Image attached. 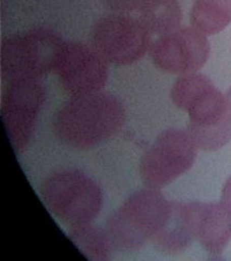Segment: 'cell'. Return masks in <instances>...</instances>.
Here are the masks:
<instances>
[{"label":"cell","mask_w":231,"mask_h":261,"mask_svg":"<svg viewBox=\"0 0 231 261\" xmlns=\"http://www.w3.org/2000/svg\"><path fill=\"white\" fill-rule=\"evenodd\" d=\"M126 120V110L117 96L99 92L71 97L54 113L52 127L64 145L90 149L117 135Z\"/></svg>","instance_id":"1"},{"label":"cell","mask_w":231,"mask_h":261,"mask_svg":"<svg viewBox=\"0 0 231 261\" xmlns=\"http://www.w3.org/2000/svg\"><path fill=\"white\" fill-rule=\"evenodd\" d=\"M64 40L47 27H36L7 36L0 44V75L8 83L22 79L41 80L55 71Z\"/></svg>","instance_id":"2"},{"label":"cell","mask_w":231,"mask_h":261,"mask_svg":"<svg viewBox=\"0 0 231 261\" xmlns=\"http://www.w3.org/2000/svg\"><path fill=\"white\" fill-rule=\"evenodd\" d=\"M40 196L49 211L70 227L92 223L103 206L100 186L77 169L59 170L48 176Z\"/></svg>","instance_id":"3"},{"label":"cell","mask_w":231,"mask_h":261,"mask_svg":"<svg viewBox=\"0 0 231 261\" xmlns=\"http://www.w3.org/2000/svg\"><path fill=\"white\" fill-rule=\"evenodd\" d=\"M169 205L160 190L147 187L131 194L106 222L105 230L114 247L124 251L141 249L159 231Z\"/></svg>","instance_id":"4"},{"label":"cell","mask_w":231,"mask_h":261,"mask_svg":"<svg viewBox=\"0 0 231 261\" xmlns=\"http://www.w3.org/2000/svg\"><path fill=\"white\" fill-rule=\"evenodd\" d=\"M196 154L197 147L187 129H165L140 160V177L147 187L162 190L191 169Z\"/></svg>","instance_id":"5"},{"label":"cell","mask_w":231,"mask_h":261,"mask_svg":"<svg viewBox=\"0 0 231 261\" xmlns=\"http://www.w3.org/2000/svg\"><path fill=\"white\" fill-rule=\"evenodd\" d=\"M46 89L40 80L22 79L8 83L2 97L0 113L13 151L22 153L34 135L44 107Z\"/></svg>","instance_id":"6"},{"label":"cell","mask_w":231,"mask_h":261,"mask_svg":"<svg viewBox=\"0 0 231 261\" xmlns=\"http://www.w3.org/2000/svg\"><path fill=\"white\" fill-rule=\"evenodd\" d=\"M92 46L108 63L128 65L150 50L153 37L141 22L128 14L99 19L92 30Z\"/></svg>","instance_id":"7"},{"label":"cell","mask_w":231,"mask_h":261,"mask_svg":"<svg viewBox=\"0 0 231 261\" xmlns=\"http://www.w3.org/2000/svg\"><path fill=\"white\" fill-rule=\"evenodd\" d=\"M171 101L188 113L187 128L209 127L228 119L226 95L202 73L180 75L171 87Z\"/></svg>","instance_id":"8"},{"label":"cell","mask_w":231,"mask_h":261,"mask_svg":"<svg viewBox=\"0 0 231 261\" xmlns=\"http://www.w3.org/2000/svg\"><path fill=\"white\" fill-rule=\"evenodd\" d=\"M149 53L156 68L184 75L197 72L208 62L211 45L202 32L185 27L153 38Z\"/></svg>","instance_id":"9"},{"label":"cell","mask_w":231,"mask_h":261,"mask_svg":"<svg viewBox=\"0 0 231 261\" xmlns=\"http://www.w3.org/2000/svg\"><path fill=\"white\" fill-rule=\"evenodd\" d=\"M55 74L71 97L102 92L109 77L108 62L93 46L65 42Z\"/></svg>","instance_id":"10"},{"label":"cell","mask_w":231,"mask_h":261,"mask_svg":"<svg viewBox=\"0 0 231 261\" xmlns=\"http://www.w3.org/2000/svg\"><path fill=\"white\" fill-rule=\"evenodd\" d=\"M195 241L212 255H219L231 240V214L221 202L191 201Z\"/></svg>","instance_id":"11"},{"label":"cell","mask_w":231,"mask_h":261,"mask_svg":"<svg viewBox=\"0 0 231 261\" xmlns=\"http://www.w3.org/2000/svg\"><path fill=\"white\" fill-rule=\"evenodd\" d=\"M195 241L191 202L170 201L168 214L153 236L154 247L165 255H180Z\"/></svg>","instance_id":"12"},{"label":"cell","mask_w":231,"mask_h":261,"mask_svg":"<svg viewBox=\"0 0 231 261\" xmlns=\"http://www.w3.org/2000/svg\"><path fill=\"white\" fill-rule=\"evenodd\" d=\"M138 20L152 37H159L180 28L183 11L178 0H143Z\"/></svg>","instance_id":"13"},{"label":"cell","mask_w":231,"mask_h":261,"mask_svg":"<svg viewBox=\"0 0 231 261\" xmlns=\"http://www.w3.org/2000/svg\"><path fill=\"white\" fill-rule=\"evenodd\" d=\"M68 235L81 254L90 260H109L115 249L105 228L92 223L71 226Z\"/></svg>","instance_id":"14"},{"label":"cell","mask_w":231,"mask_h":261,"mask_svg":"<svg viewBox=\"0 0 231 261\" xmlns=\"http://www.w3.org/2000/svg\"><path fill=\"white\" fill-rule=\"evenodd\" d=\"M190 20L206 36L215 35L231 24V0H193Z\"/></svg>","instance_id":"15"},{"label":"cell","mask_w":231,"mask_h":261,"mask_svg":"<svg viewBox=\"0 0 231 261\" xmlns=\"http://www.w3.org/2000/svg\"><path fill=\"white\" fill-rule=\"evenodd\" d=\"M103 4L118 14H128L138 10L143 0H102Z\"/></svg>","instance_id":"16"},{"label":"cell","mask_w":231,"mask_h":261,"mask_svg":"<svg viewBox=\"0 0 231 261\" xmlns=\"http://www.w3.org/2000/svg\"><path fill=\"white\" fill-rule=\"evenodd\" d=\"M220 202L230 211L231 214V175L227 178V181L225 182L224 186H222Z\"/></svg>","instance_id":"17"},{"label":"cell","mask_w":231,"mask_h":261,"mask_svg":"<svg viewBox=\"0 0 231 261\" xmlns=\"http://www.w3.org/2000/svg\"><path fill=\"white\" fill-rule=\"evenodd\" d=\"M226 103H227V113L228 117L231 120V87L228 89V92L226 94Z\"/></svg>","instance_id":"18"}]
</instances>
